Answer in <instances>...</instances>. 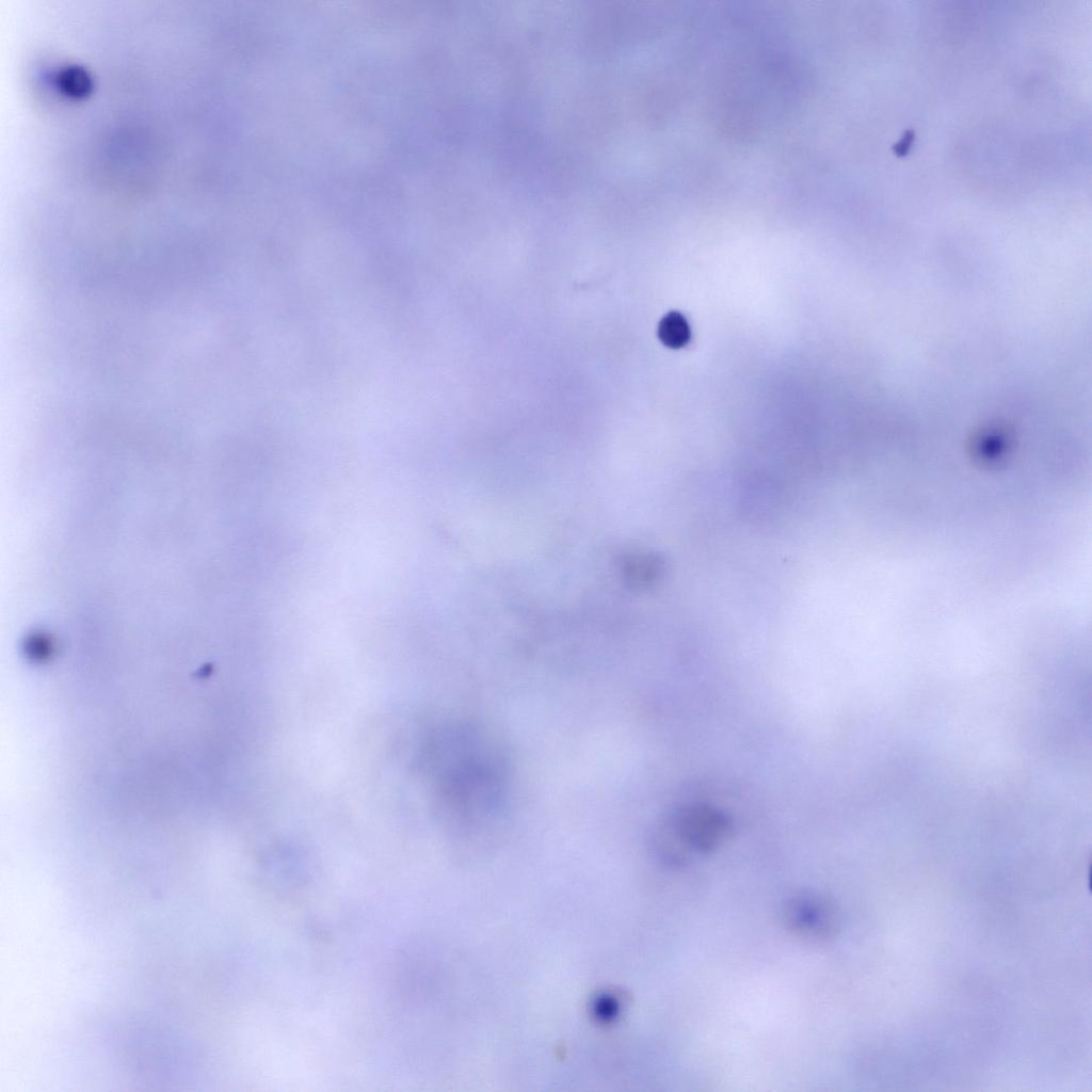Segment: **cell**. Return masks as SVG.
Segmentation results:
<instances>
[{"label": "cell", "mask_w": 1092, "mask_h": 1092, "mask_svg": "<svg viewBox=\"0 0 1092 1092\" xmlns=\"http://www.w3.org/2000/svg\"><path fill=\"white\" fill-rule=\"evenodd\" d=\"M447 746L443 789L456 823L473 834L498 828L507 815L511 785L502 743L482 725L465 723L452 728Z\"/></svg>", "instance_id": "1"}, {"label": "cell", "mask_w": 1092, "mask_h": 1092, "mask_svg": "<svg viewBox=\"0 0 1092 1092\" xmlns=\"http://www.w3.org/2000/svg\"><path fill=\"white\" fill-rule=\"evenodd\" d=\"M657 333L660 341L671 349L686 346L691 337L689 324L678 311L668 312L660 320Z\"/></svg>", "instance_id": "4"}, {"label": "cell", "mask_w": 1092, "mask_h": 1092, "mask_svg": "<svg viewBox=\"0 0 1092 1092\" xmlns=\"http://www.w3.org/2000/svg\"><path fill=\"white\" fill-rule=\"evenodd\" d=\"M727 831V820L720 812L703 805L689 806L657 825L654 842L662 853L682 849V845L709 851L723 840Z\"/></svg>", "instance_id": "2"}, {"label": "cell", "mask_w": 1092, "mask_h": 1092, "mask_svg": "<svg viewBox=\"0 0 1092 1092\" xmlns=\"http://www.w3.org/2000/svg\"><path fill=\"white\" fill-rule=\"evenodd\" d=\"M784 920L797 936L822 942L831 938L838 926L837 913L832 901L817 893H801L790 898L785 905Z\"/></svg>", "instance_id": "3"}]
</instances>
